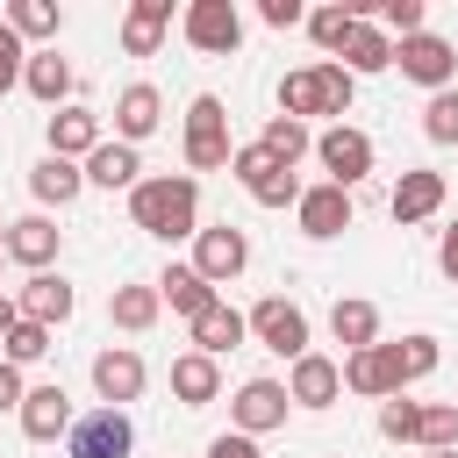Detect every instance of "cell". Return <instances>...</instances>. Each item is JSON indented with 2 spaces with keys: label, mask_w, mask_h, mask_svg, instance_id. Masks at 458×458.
I'll return each instance as SVG.
<instances>
[{
  "label": "cell",
  "mask_w": 458,
  "mask_h": 458,
  "mask_svg": "<svg viewBox=\"0 0 458 458\" xmlns=\"http://www.w3.org/2000/svg\"><path fill=\"white\" fill-rule=\"evenodd\" d=\"M7 258L29 265V272H50V258H57V222H50V215H21V222H7Z\"/></svg>",
  "instance_id": "cell-19"
},
{
  "label": "cell",
  "mask_w": 458,
  "mask_h": 458,
  "mask_svg": "<svg viewBox=\"0 0 458 458\" xmlns=\"http://www.w3.org/2000/svg\"><path fill=\"white\" fill-rule=\"evenodd\" d=\"M93 386H100L107 408L136 401V394H143V358H136L129 344H122V351H100V358H93Z\"/></svg>",
  "instance_id": "cell-20"
},
{
  "label": "cell",
  "mask_w": 458,
  "mask_h": 458,
  "mask_svg": "<svg viewBox=\"0 0 458 458\" xmlns=\"http://www.w3.org/2000/svg\"><path fill=\"white\" fill-rule=\"evenodd\" d=\"M394 64H401V79H415V86H429V93H444V86H458V50L444 43V36H408V43H394Z\"/></svg>",
  "instance_id": "cell-6"
},
{
  "label": "cell",
  "mask_w": 458,
  "mask_h": 458,
  "mask_svg": "<svg viewBox=\"0 0 458 458\" xmlns=\"http://www.w3.org/2000/svg\"><path fill=\"white\" fill-rule=\"evenodd\" d=\"M21 72H29V50H21V36L0 21V93H7V86H21Z\"/></svg>",
  "instance_id": "cell-40"
},
{
  "label": "cell",
  "mask_w": 458,
  "mask_h": 458,
  "mask_svg": "<svg viewBox=\"0 0 458 458\" xmlns=\"http://www.w3.org/2000/svg\"><path fill=\"white\" fill-rule=\"evenodd\" d=\"M229 172L243 179V193H250L258 208H286V200L301 208V193H308V186L293 179V165H279L265 143H236V165H229Z\"/></svg>",
  "instance_id": "cell-4"
},
{
  "label": "cell",
  "mask_w": 458,
  "mask_h": 458,
  "mask_svg": "<svg viewBox=\"0 0 458 458\" xmlns=\"http://www.w3.org/2000/svg\"><path fill=\"white\" fill-rule=\"evenodd\" d=\"M422 136H429V143H458V86L429 93V107H422Z\"/></svg>",
  "instance_id": "cell-36"
},
{
  "label": "cell",
  "mask_w": 458,
  "mask_h": 458,
  "mask_svg": "<svg viewBox=\"0 0 458 458\" xmlns=\"http://www.w3.org/2000/svg\"><path fill=\"white\" fill-rule=\"evenodd\" d=\"M358 21H365V14H358V7H315V14H308V36H315V43H322V50H344V43H351V29H358Z\"/></svg>",
  "instance_id": "cell-33"
},
{
  "label": "cell",
  "mask_w": 458,
  "mask_h": 458,
  "mask_svg": "<svg viewBox=\"0 0 458 458\" xmlns=\"http://www.w3.org/2000/svg\"><path fill=\"white\" fill-rule=\"evenodd\" d=\"M344 386H351V394H372V401H394V394L408 386L401 344H365V351H351V358H344Z\"/></svg>",
  "instance_id": "cell-8"
},
{
  "label": "cell",
  "mask_w": 458,
  "mask_h": 458,
  "mask_svg": "<svg viewBox=\"0 0 458 458\" xmlns=\"http://www.w3.org/2000/svg\"><path fill=\"white\" fill-rule=\"evenodd\" d=\"M136 451V422L122 408H93L72 422V458H129Z\"/></svg>",
  "instance_id": "cell-10"
},
{
  "label": "cell",
  "mask_w": 458,
  "mask_h": 458,
  "mask_svg": "<svg viewBox=\"0 0 458 458\" xmlns=\"http://www.w3.org/2000/svg\"><path fill=\"white\" fill-rule=\"evenodd\" d=\"M250 336H258L265 351H279V358H308V315H301L293 301H279V293H265V301L250 308Z\"/></svg>",
  "instance_id": "cell-9"
},
{
  "label": "cell",
  "mask_w": 458,
  "mask_h": 458,
  "mask_svg": "<svg viewBox=\"0 0 458 458\" xmlns=\"http://www.w3.org/2000/svg\"><path fill=\"white\" fill-rule=\"evenodd\" d=\"M79 186H86V172H79L72 157H43V165L29 172V193H36L43 208H72V200H79Z\"/></svg>",
  "instance_id": "cell-25"
},
{
  "label": "cell",
  "mask_w": 458,
  "mask_h": 458,
  "mask_svg": "<svg viewBox=\"0 0 458 458\" xmlns=\"http://www.w3.org/2000/svg\"><path fill=\"white\" fill-rule=\"evenodd\" d=\"M243 329H250V322H243V315H236L229 301H215V308H208V315L193 322V351L222 358V351H236V344H243Z\"/></svg>",
  "instance_id": "cell-27"
},
{
  "label": "cell",
  "mask_w": 458,
  "mask_h": 458,
  "mask_svg": "<svg viewBox=\"0 0 458 458\" xmlns=\"http://www.w3.org/2000/svg\"><path fill=\"white\" fill-rule=\"evenodd\" d=\"M14 322H21V308H14V293H0V336H7Z\"/></svg>",
  "instance_id": "cell-46"
},
{
  "label": "cell",
  "mask_w": 458,
  "mask_h": 458,
  "mask_svg": "<svg viewBox=\"0 0 458 458\" xmlns=\"http://www.w3.org/2000/svg\"><path fill=\"white\" fill-rule=\"evenodd\" d=\"M14 308H21V322H43V329H57V322L72 315V286H64L57 272H36V279L14 293Z\"/></svg>",
  "instance_id": "cell-22"
},
{
  "label": "cell",
  "mask_w": 458,
  "mask_h": 458,
  "mask_svg": "<svg viewBox=\"0 0 458 458\" xmlns=\"http://www.w3.org/2000/svg\"><path fill=\"white\" fill-rule=\"evenodd\" d=\"M21 86H29L43 107H57V100H72V64H64L57 50H36V57H29V72H21Z\"/></svg>",
  "instance_id": "cell-29"
},
{
  "label": "cell",
  "mask_w": 458,
  "mask_h": 458,
  "mask_svg": "<svg viewBox=\"0 0 458 458\" xmlns=\"http://www.w3.org/2000/svg\"><path fill=\"white\" fill-rule=\"evenodd\" d=\"M315 157H322V172H329V186H358L365 172H372V136L365 129H351V122H336V129H322L315 136Z\"/></svg>",
  "instance_id": "cell-7"
},
{
  "label": "cell",
  "mask_w": 458,
  "mask_h": 458,
  "mask_svg": "<svg viewBox=\"0 0 458 458\" xmlns=\"http://www.w3.org/2000/svg\"><path fill=\"white\" fill-rule=\"evenodd\" d=\"M7 29H14L21 43H43V36H57V7H50V0H14V7H7Z\"/></svg>",
  "instance_id": "cell-32"
},
{
  "label": "cell",
  "mask_w": 458,
  "mask_h": 458,
  "mask_svg": "<svg viewBox=\"0 0 458 458\" xmlns=\"http://www.w3.org/2000/svg\"><path fill=\"white\" fill-rule=\"evenodd\" d=\"M179 36H186L200 57H229V50L243 43V14H236V0H193V7L179 14Z\"/></svg>",
  "instance_id": "cell-5"
},
{
  "label": "cell",
  "mask_w": 458,
  "mask_h": 458,
  "mask_svg": "<svg viewBox=\"0 0 458 458\" xmlns=\"http://www.w3.org/2000/svg\"><path fill=\"white\" fill-rule=\"evenodd\" d=\"M429 458H458V451H429Z\"/></svg>",
  "instance_id": "cell-48"
},
{
  "label": "cell",
  "mask_w": 458,
  "mask_h": 458,
  "mask_svg": "<svg viewBox=\"0 0 458 458\" xmlns=\"http://www.w3.org/2000/svg\"><path fill=\"white\" fill-rule=\"evenodd\" d=\"M329 329H336L344 351H365V344H379V308L372 301H336L329 308Z\"/></svg>",
  "instance_id": "cell-30"
},
{
  "label": "cell",
  "mask_w": 458,
  "mask_h": 458,
  "mask_svg": "<svg viewBox=\"0 0 458 458\" xmlns=\"http://www.w3.org/2000/svg\"><path fill=\"white\" fill-rule=\"evenodd\" d=\"M372 14H379V29H386V36H401V43H408V36H422V0H379Z\"/></svg>",
  "instance_id": "cell-39"
},
{
  "label": "cell",
  "mask_w": 458,
  "mask_h": 458,
  "mask_svg": "<svg viewBox=\"0 0 458 458\" xmlns=\"http://www.w3.org/2000/svg\"><path fill=\"white\" fill-rule=\"evenodd\" d=\"M0 344H7V365H36V358L50 351V329H43V322H14Z\"/></svg>",
  "instance_id": "cell-37"
},
{
  "label": "cell",
  "mask_w": 458,
  "mask_h": 458,
  "mask_svg": "<svg viewBox=\"0 0 458 458\" xmlns=\"http://www.w3.org/2000/svg\"><path fill=\"white\" fill-rule=\"evenodd\" d=\"M157 114H165L157 86H143V79H136V86H122V100H114V143H129V150H136V143L157 129Z\"/></svg>",
  "instance_id": "cell-16"
},
{
  "label": "cell",
  "mask_w": 458,
  "mask_h": 458,
  "mask_svg": "<svg viewBox=\"0 0 458 458\" xmlns=\"http://www.w3.org/2000/svg\"><path fill=\"white\" fill-rule=\"evenodd\" d=\"M265 21L272 29H293V21H308V7L301 0H265Z\"/></svg>",
  "instance_id": "cell-44"
},
{
  "label": "cell",
  "mask_w": 458,
  "mask_h": 458,
  "mask_svg": "<svg viewBox=\"0 0 458 458\" xmlns=\"http://www.w3.org/2000/svg\"><path fill=\"white\" fill-rule=\"evenodd\" d=\"M157 301H172V315L200 322V315L215 308V286H208L193 265H165V272H157Z\"/></svg>",
  "instance_id": "cell-21"
},
{
  "label": "cell",
  "mask_w": 458,
  "mask_h": 458,
  "mask_svg": "<svg viewBox=\"0 0 458 458\" xmlns=\"http://www.w3.org/2000/svg\"><path fill=\"white\" fill-rule=\"evenodd\" d=\"M136 172H143V165H136V150H129V143H100V150L86 157V179H93V186H107V193H114V186H136Z\"/></svg>",
  "instance_id": "cell-31"
},
{
  "label": "cell",
  "mask_w": 458,
  "mask_h": 458,
  "mask_svg": "<svg viewBox=\"0 0 458 458\" xmlns=\"http://www.w3.org/2000/svg\"><path fill=\"white\" fill-rule=\"evenodd\" d=\"M415 429H422V401H386L379 408V437H394V444H415Z\"/></svg>",
  "instance_id": "cell-38"
},
{
  "label": "cell",
  "mask_w": 458,
  "mask_h": 458,
  "mask_svg": "<svg viewBox=\"0 0 458 458\" xmlns=\"http://www.w3.org/2000/svg\"><path fill=\"white\" fill-rule=\"evenodd\" d=\"M401 372H408V379L437 372V336H401Z\"/></svg>",
  "instance_id": "cell-41"
},
{
  "label": "cell",
  "mask_w": 458,
  "mask_h": 458,
  "mask_svg": "<svg viewBox=\"0 0 458 458\" xmlns=\"http://www.w3.org/2000/svg\"><path fill=\"white\" fill-rule=\"evenodd\" d=\"M72 394L50 379V386H29V401H21V437L29 444H57V437H72Z\"/></svg>",
  "instance_id": "cell-13"
},
{
  "label": "cell",
  "mask_w": 458,
  "mask_h": 458,
  "mask_svg": "<svg viewBox=\"0 0 458 458\" xmlns=\"http://www.w3.org/2000/svg\"><path fill=\"white\" fill-rule=\"evenodd\" d=\"M258 143H265V150H272L279 165H301V157H308V122H286V114H272Z\"/></svg>",
  "instance_id": "cell-34"
},
{
  "label": "cell",
  "mask_w": 458,
  "mask_h": 458,
  "mask_svg": "<svg viewBox=\"0 0 458 458\" xmlns=\"http://www.w3.org/2000/svg\"><path fill=\"white\" fill-rule=\"evenodd\" d=\"M165 29H172V0H136V7L122 14V50H129V57H150V50L165 43Z\"/></svg>",
  "instance_id": "cell-24"
},
{
  "label": "cell",
  "mask_w": 458,
  "mask_h": 458,
  "mask_svg": "<svg viewBox=\"0 0 458 458\" xmlns=\"http://www.w3.org/2000/svg\"><path fill=\"white\" fill-rule=\"evenodd\" d=\"M293 215H301V229H308V236H344V229H351V193L322 179V186H308V193H301V208H293Z\"/></svg>",
  "instance_id": "cell-18"
},
{
  "label": "cell",
  "mask_w": 458,
  "mask_h": 458,
  "mask_svg": "<svg viewBox=\"0 0 458 458\" xmlns=\"http://www.w3.org/2000/svg\"><path fill=\"white\" fill-rule=\"evenodd\" d=\"M107 136H100V114L93 107H57L50 114V157H93Z\"/></svg>",
  "instance_id": "cell-17"
},
{
  "label": "cell",
  "mask_w": 458,
  "mask_h": 458,
  "mask_svg": "<svg viewBox=\"0 0 458 458\" xmlns=\"http://www.w3.org/2000/svg\"><path fill=\"white\" fill-rule=\"evenodd\" d=\"M172 394H179L186 408H208V401L222 394V365H215L208 351H179V358H172Z\"/></svg>",
  "instance_id": "cell-23"
},
{
  "label": "cell",
  "mask_w": 458,
  "mask_h": 458,
  "mask_svg": "<svg viewBox=\"0 0 458 458\" xmlns=\"http://www.w3.org/2000/svg\"><path fill=\"white\" fill-rule=\"evenodd\" d=\"M200 186H193V172H157V179H136L129 186V222L143 229V236H200Z\"/></svg>",
  "instance_id": "cell-1"
},
{
  "label": "cell",
  "mask_w": 458,
  "mask_h": 458,
  "mask_svg": "<svg viewBox=\"0 0 458 458\" xmlns=\"http://www.w3.org/2000/svg\"><path fill=\"white\" fill-rule=\"evenodd\" d=\"M243 265H250V236H243V229H229V222H222V229H200V236H193V272H200L208 286L236 279Z\"/></svg>",
  "instance_id": "cell-11"
},
{
  "label": "cell",
  "mask_w": 458,
  "mask_h": 458,
  "mask_svg": "<svg viewBox=\"0 0 458 458\" xmlns=\"http://www.w3.org/2000/svg\"><path fill=\"white\" fill-rule=\"evenodd\" d=\"M394 64V36L386 29H372V21H358L351 29V43H344V72L358 79V72H386Z\"/></svg>",
  "instance_id": "cell-28"
},
{
  "label": "cell",
  "mask_w": 458,
  "mask_h": 458,
  "mask_svg": "<svg viewBox=\"0 0 458 458\" xmlns=\"http://www.w3.org/2000/svg\"><path fill=\"white\" fill-rule=\"evenodd\" d=\"M236 165V143H229V114L215 93H193L186 107V172H222Z\"/></svg>",
  "instance_id": "cell-3"
},
{
  "label": "cell",
  "mask_w": 458,
  "mask_h": 458,
  "mask_svg": "<svg viewBox=\"0 0 458 458\" xmlns=\"http://www.w3.org/2000/svg\"><path fill=\"white\" fill-rule=\"evenodd\" d=\"M0 258H7V229H0Z\"/></svg>",
  "instance_id": "cell-47"
},
{
  "label": "cell",
  "mask_w": 458,
  "mask_h": 458,
  "mask_svg": "<svg viewBox=\"0 0 458 458\" xmlns=\"http://www.w3.org/2000/svg\"><path fill=\"white\" fill-rule=\"evenodd\" d=\"M286 394H293L301 408H329V401L344 394V365H336V358H322V351H308V358H293Z\"/></svg>",
  "instance_id": "cell-15"
},
{
  "label": "cell",
  "mask_w": 458,
  "mask_h": 458,
  "mask_svg": "<svg viewBox=\"0 0 458 458\" xmlns=\"http://www.w3.org/2000/svg\"><path fill=\"white\" fill-rule=\"evenodd\" d=\"M444 208V172H429V165H415V172H401L394 179V193H386V215L408 229V222H429Z\"/></svg>",
  "instance_id": "cell-14"
},
{
  "label": "cell",
  "mask_w": 458,
  "mask_h": 458,
  "mask_svg": "<svg viewBox=\"0 0 458 458\" xmlns=\"http://www.w3.org/2000/svg\"><path fill=\"white\" fill-rule=\"evenodd\" d=\"M351 93H358V79L344 64H301V72L279 79V114L286 122H301V114H351Z\"/></svg>",
  "instance_id": "cell-2"
},
{
  "label": "cell",
  "mask_w": 458,
  "mask_h": 458,
  "mask_svg": "<svg viewBox=\"0 0 458 458\" xmlns=\"http://www.w3.org/2000/svg\"><path fill=\"white\" fill-rule=\"evenodd\" d=\"M29 401V386H21V365H7L0 358V408H21Z\"/></svg>",
  "instance_id": "cell-43"
},
{
  "label": "cell",
  "mask_w": 458,
  "mask_h": 458,
  "mask_svg": "<svg viewBox=\"0 0 458 458\" xmlns=\"http://www.w3.org/2000/svg\"><path fill=\"white\" fill-rule=\"evenodd\" d=\"M208 458H258V444H250L243 429H222V437L208 444Z\"/></svg>",
  "instance_id": "cell-42"
},
{
  "label": "cell",
  "mask_w": 458,
  "mask_h": 458,
  "mask_svg": "<svg viewBox=\"0 0 458 458\" xmlns=\"http://www.w3.org/2000/svg\"><path fill=\"white\" fill-rule=\"evenodd\" d=\"M157 308H165V301H157V279H150V286H114V293H107V315H114V329H129V336H143V329L157 322Z\"/></svg>",
  "instance_id": "cell-26"
},
{
  "label": "cell",
  "mask_w": 458,
  "mask_h": 458,
  "mask_svg": "<svg viewBox=\"0 0 458 458\" xmlns=\"http://www.w3.org/2000/svg\"><path fill=\"white\" fill-rule=\"evenodd\" d=\"M437 265H444V279H458V222L444 229V243H437Z\"/></svg>",
  "instance_id": "cell-45"
},
{
  "label": "cell",
  "mask_w": 458,
  "mask_h": 458,
  "mask_svg": "<svg viewBox=\"0 0 458 458\" xmlns=\"http://www.w3.org/2000/svg\"><path fill=\"white\" fill-rule=\"evenodd\" d=\"M415 444H422V451H451V444H458V408H451V401H429Z\"/></svg>",
  "instance_id": "cell-35"
},
{
  "label": "cell",
  "mask_w": 458,
  "mask_h": 458,
  "mask_svg": "<svg viewBox=\"0 0 458 458\" xmlns=\"http://www.w3.org/2000/svg\"><path fill=\"white\" fill-rule=\"evenodd\" d=\"M286 401H293V394H286L279 379H243L236 401H229V422H236L243 437H265V429L286 422Z\"/></svg>",
  "instance_id": "cell-12"
}]
</instances>
